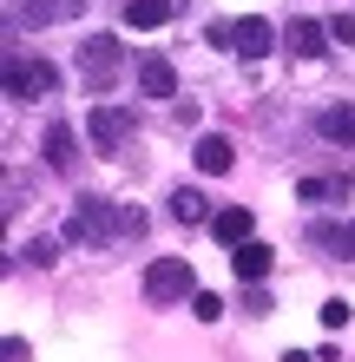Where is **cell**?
Returning <instances> with one entry per match:
<instances>
[{
	"mask_svg": "<svg viewBox=\"0 0 355 362\" xmlns=\"http://www.w3.org/2000/svg\"><path fill=\"white\" fill-rule=\"evenodd\" d=\"M119 238H145V211L106 198H79L66 211V244H119Z\"/></svg>",
	"mask_w": 355,
	"mask_h": 362,
	"instance_id": "6da1fadb",
	"label": "cell"
},
{
	"mask_svg": "<svg viewBox=\"0 0 355 362\" xmlns=\"http://www.w3.org/2000/svg\"><path fill=\"white\" fill-rule=\"evenodd\" d=\"M211 238H217V244H231V250L250 244V238H257V218H250V204H224L217 218H211Z\"/></svg>",
	"mask_w": 355,
	"mask_h": 362,
	"instance_id": "9c48e42d",
	"label": "cell"
},
{
	"mask_svg": "<svg viewBox=\"0 0 355 362\" xmlns=\"http://www.w3.org/2000/svg\"><path fill=\"white\" fill-rule=\"evenodd\" d=\"M355 191V172H316V178H296V198L303 204H342Z\"/></svg>",
	"mask_w": 355,
	"mask_h": 362,
	"instance_id": "8992f818",
	"label": "cell"
},
{
	"mask_svg": "<svg viewBox=\"0 0 355 362\" xmlns=\"http://www.w3.org/2000/svg\"><path fill=\"white\" fill-rule=\"evenodd\" d=\"M191 316H198V323H217V316H224V303H217L211 290H198V296H191Z\"/></svg>",
	"mask_w": 355,
	"mask_h": 362,
	"instance_id": "ffe728a7",
	"label": "cell"
},
{
	"mask_svg": "<svg viewBox=\"0 0 355 362\" xmlns=\"http://www.w3.org/2000/svg\"><path fill=\"white\" fill-rule=\"evenodd\" d=\"M329 40H342V47H355V13H336V20H329Z\"/></svg>",
	"mask_w": 355,
	"mask_h": 362,
	"instance_id": "7402d4cb",
	"label": "cell"
},
{
	"mask_svg": "<svg viewBox=\"0 0 355 362\" xmlns=\"http://www.w3.org/2000/svg\"><path fill=\"white\" fill-rule=\"evenodd\" d=\"M86 132H92L99 152H125V145L138 139V112H132V105H92Z\"/></svg>",
	"mask_w": 355,
	"mask_h": 362,
	"instance_id": "3957f363",
	"label": "cell"
},
{
	"mask_svg": "<svg viewBox=\"0 0 355 362\" xmlns=\"http://www.w3.org/2000/svg\"><path fill=\"white\" fill-rule=\"evenodd\" d=\"M145 296H152V303H178V296H198L191 257H158L152 270H145Z\"/></svg>",
	"mask_w": 355,
	"mask_h": 362,
	"instance_id": "277c9868",
	"label": "cell"
},
{
	"mask_svg": "<svg viewBox=\"0 0 355 362\" xmlns=\"http://www.w3.org/2000/svg\"><path fill=\"white\" fill-rule=\"evenodd\" d=\"M33 349H27V336H7V343H0V362H27Z\"/></svg>",
	"mask_w": 355,
	"mask_h": 362,
	"instance_id": "603a6c76",
	"label": "cell"
},
{
	"mask_svg": "<svg viewBox=\"0 0 355 362\" xmlns=\"http://www.w3.org/2000/svg\"><path fill=\"white\" fill-rule=\"evenodd\" d=\"M270 264H277V250H270V244H257V238L231 250V270H237V284H263V276H270Z\"/></svg>",
	"mask_w": 355,
	"mask_h": 362,
	"instance_id": "4fadbf2b",
	"label": "cell"
},
{
	"mask_svg": "<svg viewBox=\"0 0 355 362\" xmlns=\"http://www.w3.org/2000/svg\"><path fill=\"white\" fill-rule=\"evenodd\" d=\"M59 86V73L47 66V59H27V53H7V99H47Z\"/></svg>",
	"mask_w": 355,
	"mask_h": 362,
	"instance_id": "5b68a950",
	"label": "cell"
},
{
	"mask_svg": "<svg viewBox=\"0 0 355 362\" xmlns=\"http://www.w3.org/2000/svg\"><path fill=\"white\" fill-rule=\"evenodd\" d=\"M191 158H198V172H211V178H224V172H231V165H237V145L224 139V132H204V139L191 145Z\"/></svg>",
	"mask_w": 355,
	"mask_h": 362,
	"instance_id": "7c38bea8",
	"label": "cell"
},
{
	"mask_svg": "<svg viewBox=\"0 0 355 362\" xmlns=\"http://www.w3.org/2000/svg\"><path fill=\"white\" fill-rule=\"evenodd\" d=\"M270 40H277V27H270V20H257V13L231 20V53H243V59H263V53H270Z\"/></svg>",
	"mask_w": 355,
	"mask_h": 362,
	"instance_id": "ba28073f",
	"label": "cell"
},
{
	"mask_svg": "<svg viewBox=\"0 0 355 362\" xmlns=\"http://www.w3.org/2000/svg\"><path fill=\"white\" fill-rule=\"evenodd\" d=\"M20 257H27V264H33V270H47V264H53V257H59V244H53V238H33V244H27V250H20Z\"/></svg>",
	"mask_w": 355,
	"mask_h": 362,
	"instance_id": "d6986e66",
	"label": "cell"
},
{
	"mask_svg": "<svg viewBox=\"0 0 355 362\" xmlns=\"http://www.w3.org/2000/svg\"><path fill=\"white\" fill-rule=\"evenodd\" d=\"M349 323V303H342V296H329V303H323V329H342Z\"/></svg>",
	"mask_w": 355,
	"mask_h": 362,
	"instance_id": "44dd1931",
	"label": "cell"
},
{
	"mask_svg": "<svg viewBox=\"0 0 355 362\" xmlns=\"http://www.w3.org/2000/svg\"><path fill=\"white\" fill-rule=\"evenodd\" d=\"M164 20H172V0H125V27L132 33H152Z\"/></svg>",
	"mask_w": 355,
	"mask_h": 362,
	"instance_id": "2e32d148",
	"label": "cell"
},
{
	"mask_svg": "<svg viewBox=\"0 0 355 362\" xmlns=\"http://www.w3.org/2000/svg\"><path fill=\"white\" fill-rule=\"evenodd\" d=\"M309 244L329 250V257H355V218L349 224H309Z\"/></svg>",
	"mask_w": 355,
	"mask_h": 362,
	"instance_id": "5bb4252c",
	"label": "cell"
},
{
	"mask_svg": "<svg viewBox=\"0 0 355 362\" xmlns=\"http://www.w3.org/2000/svg\"><path fill=\"white\" fill-rule=\"evenodd\" d=\"M316 132L329 145H355V105H323V112H316Z\"/></svg>",
	"mask_w": 355,
	"mask_h": 362,
	"instance_id": "9a60e30c",
	"label": "cell"
},
{
	"mask_svg": "<svg viewBox=\"0 0 355 362\" xmlns=\"http://www.w3.org/2000/svg\"><path fill=\"white\" fill-rule=\"evenodd\" d=\"M119 73H125V47H119L112 33H92L86 47H79V79H86L92 93H106Z\"/></svg>",
	"mask_w": 355,
	"mask_h": 362,
	"instance_id": "7a4b0ae2",
	"label": "cell"
},
{
	"mask_svg": "<svg viewBox=\"0 0 355 362\" xmlns=\"http://www.w3.org/2000/svg\"><path fill=\"white\" fill-rule=\"evenodd\" d=\"M79 13H86V0H20V27H59Z\"/></svg>",
	"mask_w": 355,
	"mask_h": 362,
	"instance_id": "30bf717a",
	"label": "cell"
},
{
	"mask_svg": "<svg viewBox=\"0 0 355 362\" xmlns=\"http://www.w3.org/2000/svg\"><path fill=\"white\" fill-rule=\"evenodd\" d=\"M138 93H145V99H178V73H172V59L145 53V59H138Z\"/></svg>",
	"mask_w": 355,
	"mask_h": 362,
	"instance_id": "8fae6325",
	"label": "cell"
},
{
	"mask_svg": "<svg viewBox=\"0 0 355 362\" xmlns=\"http://www.w3.org/2000/svg\"><path fill=\"white\" fill-rule=\"evenodd\" d=\"M172 218H178V224H211L217 211H211V198H204V191L184 185V191H172Z\"/></svg>",
	"mask_w": 355,
	"mask_h": 362,
	"instance_id": "e0dca14e",
	"label": "cell"
},
{
	"mask_svg": "<svg viewBox=\"0 0 355 362\" xmlns=\"http://www.w3.org/2000/svg\"><path fill=\"white\" fill-rule=\"evenodd\" d=\"M73 125H47V165H53V172H73V165H79V152H73Z\"/></svg>",
	"mask_w": 355,
	"mask_h": 362,
	"instance_id": "ac0fdd59",
	"label": "cell"
},
{
	"mask_svg": "<svg viewBox=\"0 0 355 362\" xmlns=\"http://www.w3.org/2000/svg\"><path fill=\"white\" fill-rule=\"evenodd\" d=\"M283 47L296 59H323L329 53V20H289L283 27Z\"/></svg>",
	"mask_w": 355,
	"mask_h": 362,
	"instance_id": "52a82bcc",
	"label": "cell"
}]
</instances>
